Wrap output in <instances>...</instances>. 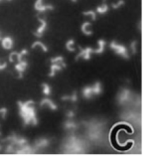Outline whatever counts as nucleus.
Masks as SVG:
<instances>
[{"mask_svg": "<svg viewBox=\"0 0 145 157\" xmlns=\"http://www.w3.org/2000/svg\"><path fill=\"white\" fill-rule=\"evenodd\" d=\"M35 104L33 101H27L25 102L18 101V106L20 110V115L23 118L24 125H37L38 124V118H37Z\"/></svg>", "mask_w": 145, "mask_h": 157, "instance_id": "1", "label": "nucleus"}, {"mask_svg": "<svg viewBox=\"0 0 145 157\" xmlns=\"http://www.w3.org/2000/svg\"><path fill=\"white\" fill-rule=\"evenodd\" d=\"M67 67V65L64 62L63 57H54L51 59V67H50V77H54L56 75L57 72L61 71L62 69H64Z\"/></svg>", "mask_w": 145, "mask_h": 157, "instance_id": "2", "label": "nucleus"}, {"mask_svg": "<svg viewBox=\"0 0 145 157\" xmlns=\"http://www.w3.org/2000/svg\"><path fill=\"white\" fill-rule=\"evenodd\" d=\"M109 46L115 53L117 54V55L123 57L124 59H128V58H129V55H128V52L126 50V48L124 46H122V45L118 44L117 42H115V41H113Z\"/></svg>", "mask_w": 145, "mask_h": 157, "instance_id": "3", "label": "nucleus"}, {"mask_svg": "<svg viewBox=\"0 0 145 157\" xmlns=\"http://www.w3.org/2000/svg\"><path fill=\"white\" fill-rule=\"evenodd\" d=\"M93 53V48H85V49H82L81 48V51L80 53L77 55V58H76V60L78 61V59H84V60H90V58H92V54Z\"/></svg>", "mask_w": 145, "mask_h": 157, "instance_id": "4", "label": "nucleus"}, {"mask_svg": "<svg viewBox=\"0 0 145 157\" xmlns=\"http://www.w3.org/2000/svg\"><path fill=\"white\" fill-rule=\"evenodd\" d=\"M130 100V92L129 90H126V89H123L121 90L120 92L118 94V97H117V101L120 105H124L128 102Z\"/></svg>", "mask_w": 145, "mask_h": 157, "instance_id": "5", "label": "nucleus"}, {"mask_svg": "<svg viewBox=\"0 0 145 157\" xmlns=\"http://www.w3.org/2000/svg\"><path fill=\"white\" fill-rule=\"evenodd\" d=\"M27 67H28V63L24 59L16 63V65H15V71L19 75L18 76L19 78H21L23 77V73L25 72V70L27 69Z\"/></svg>", "mask_w": 145, "mask_h": 157, "instance_id": "6", "label": "nucleus"}, {"mask_svg": "<svg viewBox=\"0 0 145 157\" xmlns=\"http://www.w3.org/2000/svg\"><path fill=\"white\" fill-rule=\"evenodd\" d=\"M34 7H35V9L39 12H45L47 10H53L54 9V6L49 5V4H45L43 2V0H37Z\"/></svg>", "mask_w": 145, "mask_h": 157, "instance_id": "7", "label": "nucleus"}, {"mask_svg": "<svg viewBox=\"0 0 145 157\" xmlns=\"http://www.w3.org/2000/svg\"><path fill=\"white\" fill-rule=\"evenodd\" d=\"M38 20H39V22H40V26H39L38 29H37V31L35 32V36L39 38V37H42L44 31L46 30L47 22H46V20H45V19L40 18V17H38Z\"/></svg>", "mask_w": 145, "mask_h": 157, "instance_id": "8", "label": "nucleus"}, {"mask_svg": "<svg viewBox=\"0 0 145 157\" xmlns=\"http://www.w3.org/2000/svg\"><path fill=\"white\" fill-rule=\"evenodd\" d=\"M40 105L42 107H45V106H47L48 109H52V110H56L58 109V106L56 105V104L54 101H52L51 100H50L49 98H44L42 101H41L40 102Z\"/></svg>", "mask_w": 145, "mask_h": 157, "instance_id": "9", "label": "nucleus"}, {"mask_svg": "<svg viewBox=\"0 0 145 157\" xmlns=\"http://www.w3.org/2000/svg\"><path fill=\"white\" fill-rule=\"evenodd\" d=\"M1 45L3 49H5V50H11L14 46V42L10 37H4V38L1 39Z\"/></svg>", "mask_w": 145, "mask_h": 157, "instance_id": "10", "label": "nucleus"}, {"mask_svg": "<svg viewBox=\"0 0 145 157\" xmlns=\"http://www.w3.org/2000/svg\"><path fill=\"white\" fill-rule=\"evenodd\" d=\"M50 143V140L48 138H40L38 140H36L35 142V148L36 149H40V148L47 147Z\"/></svg>", "mask_w": 145, "mask_h": 157, "instance_id": "11", "label": "nucleus"}, {"mask_svg": "<svg viewBox=\"0 0 145 157\" xmlns=\"http://www.w3.org/2000/svg\"><path fill=\"white\" fill-rule=\"evenodd\" d=\"M82 32L86 36H92L93 31H92V24L90 22H85L82 25Z\"/></svg>", "mask_w": 145, "mask_h": 157, "instance_id": "12", "label": "nucleus"}, {"mask_svg": "<svg viewBox=\"0 0 145 157\" xmlns=\"http://www.w3.org/2000/svg\"><path fill=\"white\" fill-rule=\"evenodd\" d=\"M64 127H65L66 129H69V130H76L78 127V124L76 121H72L71 118H70L69 121H65Z\"/></svg>", "mask_w": 145, "mask_h": 157, "instance_id": "13", "label": "nucleus"}, {"mask_svg": "<svg viewBox=\"0 0 145 157\" xmlns=\"http://www.w3.org/2000/svg\"><path fill=\"white\" fill-rule=\"evenodd\" d=\"M82 94L84 96L85 98H92L93 97V90H92V86H86L82 90Z\"/></svg>", "mask_w": 145, "mask_h": 157, "instance_id": "14", "label": "nucleus"}, {"mask_svg": "<svg viewBox=\"0 0 145 157\" xmlns=\"http://www.w3.org/2000/svg\"><path fill=\"white\" fill-rule=\"evenodd\" d=\"M92 90H93V96H98L99 94L102 92V88H101V84L99 82H94L92 86Z\"/></svg>", "mask_w": 145, "mask_h": 157, "instance_id": "15", "label": "nucleus"}, {"mask_svg": "<svg viewBox=\"0 0 145 157\" xmlns=\"http://www.w3.org/2000/svg\"><path fill=\"white\" fill-rule=\"evenodd\" d=\"M105 49V42L103 40H99L97 42V48L94 49L93 53H97V54H101Z\"/></svg>", "mask_w": 145, "mask_h": 157, "instance_id": "16", "label": "nucleus"}, {"mask_svg": "<svg viewBox=\"0 0 145 157\" xmlns=\"http://www.w3.org/2000/svg\"><path fill=\"white\" fill-rule=\"evenodd\" d=\"M36 48H40L43 52H48V47L44 43L40 42V41H36V42L32 45V49H36Z\"/></svg>", "mask_w": 145, "mask_h": 157, "instance_id": "17", "label": "nucleus"}, {"mask_svg": "<svg viewBox=\"0 0 145 157\" xmlns=\"http://www.w3.org/2000/svg\"><path fill=\"white\" fill-rule=\"evenodd\" d=\"M78 100V94H77V92L73 93L71 96H64L63 98H62V101H77Z\"/></svg>", "mask_w": 145, "mask_h": 157, "instance_id": "18", "label": "nucleus"}, {"mask_svg": "<svg viewBox=\"0 0 145 157\" xmlns=\"http://www.w3.org/2000/svg\"><path fill=\"white\" fill-rule=\"evenodd\" d=\"M107 10H109V6L106 5L105 2H103L101 6H98L97 8L96 12H97V13H99V14H105V13H106V12H107Z\"/></svg>", "mask_w": 145, "mask_h": 157, "instance_id": "19", "label": "nucleus"}, {"mask_svg": "<svg viewBox=\"0 0 145 157\" xmlns=\"http://www.w3.org/2000/svg\"><path fill=\"white\" fill-rule=\"evenodd\" d=\"M42 92H43V94L46 97L50 96V94H51V93H52L51 86H50L48 84H46V82H44V84H42Z\"/></svg>", "mask_w": 145, "mask_h": 157, "instance_id": "20", "label": "nucleus"}, {"mask_svg": "<svg viewBox=\"0 0 145 157\" xmlns=\"http://www.w3.org/2000/svg\"><path fill=\"white\" fill-rule=\"evenodd\" d=\"M66 48L68 49L70 52H74L76 49H74V40L71 39L69 40L67 43H66Z\"/></svg>", "mask_w": 145, "mask_h": 157, "instance_id": "21", "label": "nucleus"}, {"mask_svg": "<svg viewBox=\"0 0 145 157\" xmlns=\"http://www.w3.org/2000/svg\"><path fill=\"white\" fill-rule=\"evenodd\" d=\"M82 14H84L85 16H90V17H92V20H96V18H97V12L93 11V10L85 11Z\"/></svg>", "mask_w": 145, "mask_h": 157, "instance_id": "22", "label": "nucleus"}, {"mask_svg": "<svg viewBox=\"0 0 145 157\" xmlns=\"http://www.w3.org/2000/svg\"><path fill=\"white\" fill-rule=\"evenodd\" d=\"M7 113H8V109H6V107H1V109H0V117H2V119L6 118Z\"/></svg>", "mask_w": 145, "mask_h": 157, "instance_id": "23", "label": "nucleus"}, {"mask_svg": "<svg viewBox=\"0 0 145 157\" xmlns=\"http://www.w3.org/2000/svg\"><path fill=\"white\" fill-rule=\"evenodd\" d=\"M123 4H124L123 0H119V1H117V3H113V9H117L118 7H120L121 5H123Z\"/></svg>", "mask_w": 145, "mask_h": 157, "instance_id": "24", "label": "nucleus"}, {"mask_svg": "<svg viewBox=\"0 0 145 157\" xmlns=\"http://www.w3.org/2000/svg\"><path fill=\"white\" fill-rule=\"evenodd\" d=\"M136 45H137V42H136V41H133V42H132V44L130 45V48H131L132 53H133V54H135L136 53V50H137V48H136Z\"/></svg>", "mask_w": 145, "mask_h": 157, "instance_id": "25", "label": "nucleus"}, {"mask_svg": "<svg viewBox=\"0 0 145 157\" xmlns=\"http://www.w3.org/2000/svg\"><path fill=\"white\" fill-rule=\"evenodd\" d=\"M6 67H7V63H6V62L0 60V71H2V70H4Z\"/></svg>", "mask_w": 145, "mask_h": 157, "instance_id": "26", "label": "nucleus"}, {"mask_svg": "<svg viewBox=\"0 0 145 157\" xmlns=\"http://www.w3.org/2000/svg\"><path fill=\"white\" fill-rule=\"evenodd\" d=\"M66 115H67L69 118H72V117H74V110H68L67 113H66Z\"/></svg>", "mask_w": 145, "mask_h": 157, "instance_id": "27", "label": "nucleus"}, {"mask_svg": "<svg viewBox=\"0 0 145 157\" xmlns=\"http://www.w3.org/2000/svg\"><path fill=\"white\" fill-rule=\"evenodd\" d=\"M2 150V145H0V151Z\"/></svg>", "mask_w": 145, "mask_h": 157, "instance_id": "28", "label": "nucleus"}, {"mask_svg": "<svg viewBox=\"0 0 145 157\" xmlns=\"http://www.w3.org/2000/svg\"><path fill=\"white\" fill-rule=\"evenodd\" d=\"M1 39H2V36H1V34H0V41H1Z\"/></svg>", "mask_w": 145, "mask_h": 157, "instance_id": "29", "label": "nucleus"}, {"mask_svg": "<svg viewBox=\"0 0 145 157\" xmlns=\"http://www.w3.org/2000/svg\"><path fill=\"white\" fill-rule=\"evenodd\" d=\"M72 1H74V2H76V1H77V0H72Z\"/></svg>", "mask_w": 145, "mask_h": 157, "instance_id": "30", "label": "nucleus"}]
</instances>
